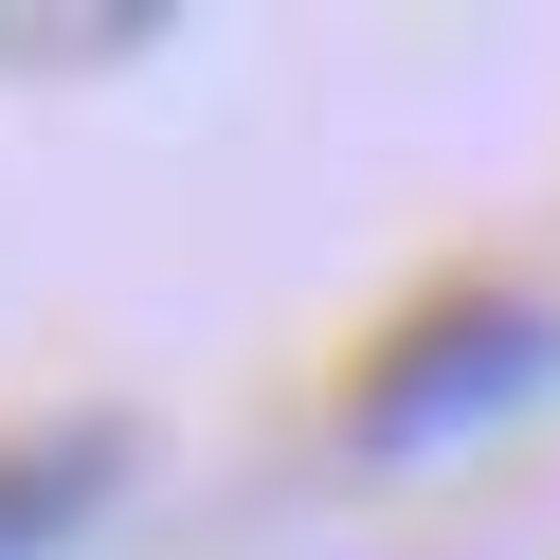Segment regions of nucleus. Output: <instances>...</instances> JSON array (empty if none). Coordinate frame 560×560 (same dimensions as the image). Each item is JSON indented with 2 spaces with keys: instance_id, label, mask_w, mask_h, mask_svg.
Returning a JSON list of instances; mask_svg holds the SVG:
<instances>
[{
  "instance_id": "nucleus-2",
  "label": "nucleus",
  "mask_w": 560,
  "mask_h": 560,
  "mask_svg": "<svg viewBox=\"0 0 560 560\" xmlns=\"http://www.w3.org/2000/svg\"><path fill=\"white\" fill-rule=\"evenodd\" d=\"M127 488V416H55V434H0V560H55L91 542Z\"/></svg>"
},
{
  "instance_id": "nucleus-1",
  "label": "nucleus",
  "mask_w": 560,
  "mask_h": 560,
  "mask_svg": "<svg viewBox=\"0 0 560 560\" xmlns=\"http://www.w3.org/2000/svg\"><path fill=\"white\" fill-rule=\"evenodd\" d=\"M560 398V307L542 290H434L398 307V326L362 343V380H343V452L362 470H416V452L488 434V416Z\"/></svg>"
}]
</instances>
